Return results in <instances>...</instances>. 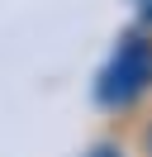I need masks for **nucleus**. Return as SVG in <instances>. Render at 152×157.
<instances>
[{
    "label": "nucleus",
    "mask_w": 152,
    "mask_h": 157,
    "mask_svg": "<svg viewBox=\"0 0 152 157\" xmlns=\"http://www.w3.org/2000/svg\"><path fill=\"white\" fill-rule=\"evenodd\" d=\"M138 24H152V0H138Z\"/></svg>",
    "instance_id": "obj_4"
},
{
    "label": "nucleus",
    "mask_w": 152,
    "mask_h": 157,
    "mask_svg": "<svg viewBox=\"0 0 152 157\" xmlns=\"http://www.w3.org/2000/svg\"><path fill=\"white\" fill-rule=\"evenodd\" d=\"M133 147H138V157H152V105L142 109V119H138V133H133Z\"/></svg>",
    "instance_id": "obj_2"
},
{
    "label": "nucleus",
    "mask_w": 152,
    "mask_h": 157,
    "mask_svg": "<svg viewBox=\"0 0 152 157\" xmlns=\"http://www.w3.org/2000/svg\"><path fill=\"white\" fill-rule=\"evenodd\" d=\"M147 95H152V24H133L119 33L109 62L95 76V105L124 114Z\"/></svg>",
    "instance_id": "obj_1"
},
{
    "label": "nucleus",
    "mask_w": 152,
    "mask_h": 157,
    "mask_svg": "<svg viewBox=\"0 0 152 157\" xmlns=\"http://www.w3.org/2000/svg\"><path fill=\"white\" fill-rule=\"evenodd\" d=\"M86 157H128V147H124L119 138H100V143L86 147Z\"/></svg>",
    "instance_id": "obj_3"
}]
</instances>
